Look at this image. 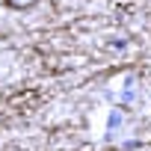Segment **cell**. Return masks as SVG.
Wrapping results in <instances>:
<instances>
[{
    "mask_svg": "<svg viewBox=\"0 0 151 151\" xmlns=\"http://www.w3.org/2000/svg\"><path fill=\"white\" fill-rule=\"evenodd\" d=\"M119 122H122V116H119V113H113V116H110V127H119Z\"/></svg>",
    "mask_w": 151,
    "mask_h": 151,
    "instance_id": "obj_2",
    "label": "cell"
},
{
    "mask_svg": "<svg viewBox=\"0 0 151 151\" xmlns=\"http://www.w3.org/2000/svg\"><path fill=\"white\" fill-rule=\"evenodd\" d=\"M6 3H9L12 9H30V6L36 3V0H6Z\"/></svg>",
    "mask_w": 151,
    "mask_h": 151,
    "instance_id": "obj_1",
    "label": "cell"
}]
</instances>
